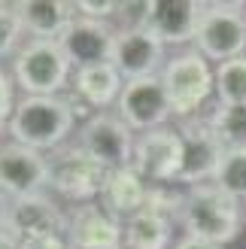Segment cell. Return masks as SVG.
<instances>
[{"label": "cell", "instance_id": "1", "mask_svg": "<svg viewBox=\"0 0 246 249\" xmlns=\"http://www.w3.org/2000/svg\"><path fill=\"white\" fill-rule=\"evenodd\" d=\"M243 219H246V207L240 197L228 195L216 182H207L189 189L179 213V225L186 231V237H198L225 249L228 243L240 240Z\"/></svg>", "mask_w": 246, "mask_h": 249}, {"label": "cell", "instance_id": "2", "mask_svg": "<svg viewBox=\"0 0 246 249\" xmlns=\"http://www.w3.org/2000/svg\"><path fill=\"white\" fill-rule=\"evenodd\" d=\"M76 131L67 94L55 97H18L16 113L9 116V140L31 146L36 152H55Z\"/></svg>", "mask_w": 246, "mask_h": 249}, {"label": "cell", "instance_id": "3", "mask_svg": "<svg viewBox=\"0 0 246 249\" xmlns=\"http://www.w3.org/2000/svg\"><path fill=\"white\" fill-rule=\"evenodd\" d=\"M161 85L167 91L174 119L186 122L201 116L210 97H216V67L198 49H186L167 58L161 70Z\"/></svg>", "mask_w": 246, "mask_h": 249}, {"label": "cell", "instance_id": "4", "mask_svg": "<svg viewBox=\"0 0 246 249\" xmlns=\"http://www.w3.org/2000/svg\"><path fill=\"white\" fill-rule=\"evenodd\" d=\"M9 73L16 79L21 97H55L70 89L73 64L61 43L46 40H24L9 64Z\"/></svg>", "mask_w": 246, "mask_h": 249}, {"label": "cell", "instance_id": "5", "mask_svg": "<svg viewBox=\"0 0 246 249\" xmlns=\"http://www.w3.org/2000/svg\"><path fill=\"white\" fill-rule=\"evenodd\" d=\"M106 167L94 161L79 143H64L61 149L49 152V182L46 189L67 207L91 204L101 197L106 182Z\"/></svg>", "mask_w": 246, "mask_h": 249}, {"label": "cell", "instance_id": "6", "mask_svg": "<svg viewBox=\"0 0 246 249\" xmlns=\"http://www.w3.org/2000/svg\"><path fill=\"white\" fill-rule=\"evenodd\" d=\"M194 49L210 64L246 55V3H207L194 34Z\"/></svg>", "mask_w": 246, "mask_h": 249}, {"label": "cell", "instance_id": "7", "mask_svg": "<svg viewBox=\"0 0 246 249\" xmlns=\"http://www.w3.org/2000/svg\"><path fill=\"white\" fill-rule=\"evenodd\" d=\"M179 134H182V167H179V185L194 189V185H207L216 179L219 164H222L225 146L210 128L207 116H194L179 122Z\"/></svg>", "mask_w": 246, "mask_h": 249}, {"label": "cell", "instance_id": "8", "mask_svg": "<svg viewBox=\"0 0 246 249\" xmlns=\"http://www.w3.org/2000/svg\"><path fill=\"white\" fill-rule=\"evenodd\" d=\"M76 143L94 161H101L106 170H119V167H131L137 134H134L116 113H106L104 109V113H94L85 124H79Z\"/></svg>", "mask_w": 246, "mask_h": 249}, {"label": "cell", "instance_id": "9", "mask_svg": "<svg viewBox=\"0 0 246 249\" xmlns=\"http://www.w3.org/2000/svg\"><path fill=\"white\" fill-rule=\"evenodd\" d=\"M131 167L149 185L176 182L179 167H182V134H179V128H167L164 124V128L137 134Z\"/></svg>", "mask_w": 246, "mask_h": 249}, {"label": "cell", "instance_id": "10", "mask_svg": "<svg viewBox=\"0 0 246 249\" xmlns=\"http://www.w3.org/2000/svg\"><path fill=\"white\" fill-rule=\"evenodd\" d=\"M116 116L128 124L134 134H146L174 119L167 91L161 85V76H149V79H131L122 89V97L116 104Z\"/></svg>", "mask_w": 246, "mask_h": 249}, {"label": "cell", "instance_id": "11", "mask_svg": "<svg viewBox=\"0 0 246 249\" xmlns=\"http://www.w3.org/2000/svg\"><path fill=\"white\" fill-rule=\"evenodd\" d=\"M6 231L16 234L18 240L64 234L67 231V207L52 192H34L24 197H12L9 216H6Z\"/></svg>", "mask_w": 246, "mask_h": 249}, {"label": "cell", "instance_id": "12", "mask_svg": "<svg viewBox=\"0 0 246 249\" xmlns=\"http://www.w3.org/2000/svg\"><path fill=\"white\" fill-rule=\"evenodd\" d=\"M49 182V155L16 140L0 143V192L9 201L34 192H46Z\"/></svg>", "mask_w": 246, "mask_h": 249}, {"label": "cell", "instance_id": "13", "mask_svg": "<svg viewBox=\"0 0 246 249\" xmlns=\"http://www.w3.org/2000/svg\"><path fill=\"white\" fill-rule=\"evenodd\" d=\"M109 61L125 76V82H131V79L161 76L167 55H164V46L155 40V34H149V28H140V31H116Z\"/></svg>", "mask_w": 246, "mask_h": 249}, {"label": "cell", "instance_id": "14", "mask_svg": "<svg viewBox=\"0 0 246 249\" xmlns=\"http://www.w3.org/2000/svg\"><path fill=\"white\" fill-rule=\"evenodd\" d=\"M64 237L73 249H122V222L97 201L76 204L67 207Z\"/></svg>", "mask_w": 246, "mask_h": 249}, {"label": "cell", "instance_id": "15", "mask_svg": "<svg viewBox=\"0 0 246 249\" xmlns=\"http://www.w3.org/2000/svg\"><path fill=\"white\" fill-rule=\"evenodd\" d=\"M113 40H116L113 21L76 16L67 28V34L61 36V49L67 52L73 70H79V67H91V64H106L113 58Z\"/></svg>", "mask_w": 246, "mask_h": 249}, {"label": "cell", "instance_id": "16", "mask_svg": "<svg viewBox=\"0 0 246 249\" xmlns=\"http://www.w3.org/2000/svg\"><path fill=\"white\" fill-rule=\"evenodd\" d=\"M204 6L207 3L201 0H155L149 16V34H155V40L164 49L194 43Z\"/></svg>", "mask_w": 246, "mask_h": 249}, {"label": "cell", "instance_id": "17", "mask_svg": "<svg viewBox=\"0 0 246 249\" xmlns=\"http://www.w3.org/2000/svg\"><path fill=\"white\" fill-rule=\"evenodd\" d=\"M21 28L28 40L61 43V36L76 18V9L67 0H16Z\"/></svg>", "mask_w": 246, "mask_h": 249}, {"label": "cell", "instance_id": "18", "mask_svg": "<svg viewBox=\"0 0 246 249\" xmlns=\"http://www.w3.org/2000/svg\"><path fill=\"white\" fill-rule=\"evenodd\" d=\"M146 201H149V182L134 167L109 170L106 182H104V192L97 197V204H101L109 216H116L119 222L131 219L137 210H143Z\"/></svg>", "mask_w": 246, "mask_h": 249}, {"label": "cell", "instance_id": "19", "mask_svg": "<svg viewBox=\"0 0 246 249\" xmlns=\"http://www.w3.org/2000/svg\"><path fill=\"white\" fill-rule=\"evenodd\" d=\"M122 89H125V76L116 70L113 61L79 67V70H73V79H70V91L82 97L94 113H104V109L116 107L122 97Z\"/></svg>", "mask_w": 246, "mask_h": 249}, {"label": "cell", "instance_id": "20", "mask_svg": "<svg viewBox=\"0 0 246 249\" xmlns=\"http://www.w3.org/2000/svg\"><path fill=\"white\" fill-rule=\"evenodd\" d=\"M176 219L146 204L122 222V249H174Z\"/></svg>", "mask_w": 246, "mask_h": 249}, {"label": "cell", "instance_id": "21", "mask_svg": "<svg viewBox=\"0 0 246 249\" xmlns=\"http://www.w3.org/2000/svg\"><path fill=\"white\" fill-rule=\"evenodd\" d=\"M204 116L225 149H246V107L213 104V109H207Z\"/></svg>", "mask_w": 246, "mask_h": 249}, {"label": "cell", "instance_id": "22", "mask_svg": "<svg viewBox=\"0 0 246 249\" xmlns=\"http://www.w3.org/2000/svg\"><path fill=\"white\" fill-rule=\"evenodd\" d=\"M216 104L246 107V55L216 64Z\"/></svg>", "mask_w": 246, "mask_h": 249}, {"label": "cell", "instance_id": "23", "mask_svg": "<svg viewBox=\"0 0 246 249\" xmlns=\"http://www.w3.org/2000/svg\"><path fill=\"white\" fill-rule=\"evenodd\" d=\"M213 182L246 204V149H225Z\"/></svg>", "mask_w": 246, "mask_h": 249}, {"label": "cell", "instance_id": "24", "mask_svg": "<svg viewBox=\"0 0 246 249\" xmlns=\"http://www.w3.org/2000/svg\"><path fill=\"white\" fill-rule=\"evenodd\" d=\"M21 36H24V28H21V18H18L16 3L0 0V61L9 58V55L16 58V52L24 46Z\"/></svg>", "mask_w": 246, "mask_h": 249}, {"label": "cell", "instance_id": "25", "mask_svg": "<svg viewBox=\"0 0 246 249\" xmlns=\"http://www.w3.org/2000/svg\"><path fill=\"white\" fill-rule=\"evenodd\" d=\"M152 3H155V0H131V3H119L116 6V16H113L116 31H140V28H149Z\"/></svg>", "mask_w": 246, "mask_h": 249}, {"label": "cell", "instance_id": "26", "mask_svg": "<svg viewBox=\"0 0 246 249\" xmlns=\"http://www.w3.org/2000/svg\"><path fill=\"white\" fill-rule=\"evenodd\" d=\"M116 0H79L73 3L76 16H85V18H97V21H113L116 16Z\"/></svg>", "mask_w": 246, "mask_h": 249}, {"label": "cell", "instance_id": "27", "mask_svg": "<svg viewBox=\"0 0 246 249\" xmlns=\"http://www.w3.org/2000/svg\"><path fill=\"white\" fill-rule=\"evenodd\" d=\"M16 79H12V73L6 67H0V119H9L12 113H16V104H18V97H16Z\"/></svg>", "mask_w": 246, "mask_h": 249}, {"label": "cell", "instance_id": "28", "mask_svg": "<svg viewBox=\"0 0 246 249\" xmlns=\"http://www.w3.org/2000/svg\"><path fill=\"white\" fill-rule=\"evenodd\" d=\"M21 249H70L64 234H49V237H34V240H21Z\"/></svg>", "mask_w": 246, "mask_h": 249}, {"label": "cell", "instance_id": "29", "mask_svg": "<svg viewBox=\"0 0 246 249\" xmlns=\"http://www.w3.org/2000/svg\"><path fill=\"white\" fill-rule=\"evenodd\" d=\"M174 249H222V246H216V243H207V240H198V237H182L174 243Z\"/></svg>", "mask_w": 246, "mask_h": 249}, {"label": "cell", "instance_id": "30", "mask_svg": "<svg viewBox=\"0 0 246 249\" xmlns=\"http://www.w3.org/2000/svg\"><path fill=\"white\" fill-rule=\"evenodd\" d=\"M0 249H21V240L3 228V231H0Z\"/></svg>", "mask_w": 246, "mask_h": 249}, {"label": "cell", "instance_id": "31", "mask_svg": "<svg viewBox=\"0 0 246 249\" xmlns=\"http://www.w3.org/2000/svg\"><path fill=\"white\" fill-rule=\"evenodd\" d=\"M6 216H9V197L0 192V231L6 228Z\"/></svg>", "mask_w": 246, "mask_h": 249}, {"label": "cell", "instance_id": "32", "mask_svg": "<svg viewBox=\"0 0 246 249\" xmlns=\"http://www.w3.org/2000/svg\"><path fill=\"white\" fill-rule=\"evenodd\" d=\"M3 137H9V119H0V143H6Z\"/></svg>", "mask_w": 246, "mask_h": 249}]
</instances>
